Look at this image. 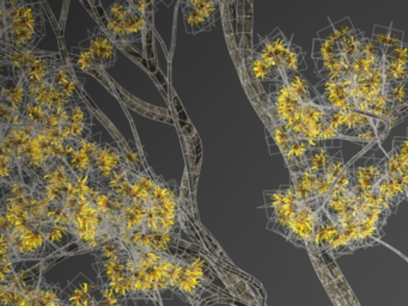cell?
Masks as SVG:
<instances>
[{
	"instance_id": "obj_10",
	"label": "cell",
	"mask_w": 408,
	"mask_h": 306,
	"mask_svg": "<svg viewBox=\"0 0 408 306\" xmlns=\"http://www.w3.org/2000/svg\"><path fill=\"white\" fill-rule=\"evenodd\" d=\"M66 64L59 53L41 51L34 61L26 67L21 76L24 84L29 83H53L56 71Z\"/></svg>"
},
{
	"instance_id": "obj_17",
	"label": "cell",
	"mask_w": 408,
	"mask_h": 306,
	"mask_svg": "<svg viewBox=\"0 0 408 306\" xmlns=\"http://www.w3.org/2000/svg\"><path fill=\"white\" fill-rule=\"evenodd\" d=\"M40 230L42 232L45 239L51 245L65 251V249L71 245L76 244V239L73 236L71 230L66 226L56 225V224H42L40 225Z\"/></svg>"
},
{
	"instance_id": "obj_19",
	"label": "cell",
	"mask_w": 408,
	"mask_h": 306,
	"mask_svg": "<svg viewBox=\"0 0 408 306\" xmlns=\"http://www.w3.org/2000/svg\"><path fill=\"white\" fill-rule=\"evenodd\" d=\"M183 19L187 28L188 34H198L200 31H207L214 26L212 21L205 16L204 13H200L196 9L189 1L183 3Z\"/></svg>"
},
{
	"instance_id": "obj_25",
	"label": "cell",
	"mask_w": 408,
	"mask_h": 306,
	"mask_svg": "<svg viewBox=\"0 0 408 306\" xmlns=\"http://www.w3.org/2000/svg\"><path fill=\"white\" fill-rule=\"evenodd\" d=\"M251 76L259 81H276L283 76V73L273 71L272 68L268 67L260 56L253 51L251 61H249Z\"/></svg>"
},
{
	"instance_id": "obj_46",
	"label": "cell",
	"mask_w": 408,
	"mask_h": 306,
	"mask_svg": "<svg viewBox=\"0 0 408 306\" xmlns=\"http://www.w3.org/2000/svg\"><path fill=\"white\" fill-rule=\"evenodd\" d=\"M336 186L343 191H350V188L353 186L352 171L345 170L340 177L336 179Z\"/></svg>"
},
{
	"instance_id": "obj_49",
	"label": "cell",
	"mask_w": 408,
	"mask_h": 306,
	"mask_svg": "<svg viewBox=\"0 0 408 306\" xmlns=\"http://www.w3.org/2000/svg\"><path fill=\"white\" fill-rule=\"evenodd\" d=\"M401 118H402V114H400V113H394V114L391 115V119H389V126H394L396 121H400Z\"/></svg>"
},
{
	"instance_id": "obj_27",
	"label": "cell",
	"mask_w": 408,
	"mask_h": 306,
	"mask_svg": "<svg viewBox=\"0 0 408 306\" xmlns=\"http://www.w3.org/2000/svg\"><path fill=\"white\" fill-rule=\"evenodd\" d=\"M48 113L49 111L46 108L40 106L38 102H35L34 99H30V98H28V101L21 111V114L29 121L30 124L38 127H42L45 121L47 119Z\"/></svg>"
},
{
	"instance_id": "obj_20",
	"label": "cell",
	"mask_w": 408,
	"mask_h": 306,
	"mask_svg": "<svg viewBox=\"0 0 408 306\" xmlns=\"http://www.w3.org/2000/svg\"><path fill=\"white\" fill-rule=\"evenodd\" d=\"M34 306H68L63 298V291L58 285L41 281L35 293Z\"/></svg>"
},
{
	"instance_id": "obj_3",
	"label": "cell",
	"mask_w": 408,
	"mask_h": 306,
	"mask_svg": "<svg viewBox=\"0 0 408 306\" xmlns=\"http://www.w3.org/2000/svg\"><path fill=\"white\" fill-rule=\"evenodd\" d=\"M128 248V247H127ZM133 259L132 281L134 299L157 300L159 292L169 289L171 277L182 256L166 255L153 251L128 248Z\"/></svg>"
},
{
	"instance_id": "obj_24",
	"label": "cell",
	"mask_w": 408,
	"mask_h": 306,
	"mask_svg": "<svg viewBox=\"0 0 408 306\" xmlns=\"http://www.w3.org/2000/svg\"><path fill=\"white\" fill-rule=\"evenodd\" d=\"M353 30L354 29L350 18H344L340 22H336L327 28H324L322 31H319L320 40L339 43L343 38L351 34Z\"/></svg>"
},
{
	"instance_id": "obj_1",
	"label": "cell",
	"mask_w": 408,
	"mask_h": 306,
	"mask_svg": "<svg viewBox=\"0 0 408 306\" xmlns=\"http://www.w3.org/2000/svg\"><path fill=\"white\" fill-rule=\"evenodd\" d=\"M65 209L71 218V231L79 249L78 252H94L103 244L120 239L119 230L98 211L90 199L89 193L73 188Z\"/></svg>"
},
{
	"instance_id": "obj_39",
	"label": "cell",
	"mask_w": 408,
	"mask_h": 306,
	"mask_svg": "<svg viewBox=\"0 0 408 306\" xmlns=\"http://www.w3.org/2000/svg\"><path fill=\"white\" fill-rule=\"evenodd\" d=\"M0 266L6 264H16L19 259L15 254L13 245L5 234H1V242H0Z\"/></svg>"
},
{
	"instance_id": "obj_50",
	"label": "cell",
	"mask_w": 408,
	"mask_h": 306,
	"mask_svg": "<svg viewBox=\"0 0 408 306\" xmlns=\"http://www.w3.org/2000/svg\"><path fill=\"white\" fill-rule=\"evenodd\" d=\"M97 306H107V305H106V304H104V303L102 302V300H98Z\"/></svg>"
},
{
	"instance_id": "obj_34",
	"label": "cell",
	"mask_w": 408,
	"mask_h": 306,
	"mask_svg": "<svg viewBox=\"0 0 408 306\" xmlns=\"http://www.w3.org/2000/svg\"><path fill=\"white\" fill-rule=\"evenodd\" d=\"M21 289L13 286L0 285V306H15L23 297Z\"/></svg>"
},
{
	"instance_id": "obj_44",
	"label": "cell",
	"mask_w": 408,
	"mask_h": 306,
	"mask_svg": "<svg viewBox=\"0 0 408 306\" xmlns=\"http://www.w3.org/2000/svg\"><path fill=\"white\" fill-rule=\"evenodd\" d=\"M386 56H393L408 63V45H399L396 47L388 48Z\"/></svg>"
},
{
	"instance_id": "obj_43",
	"label": "cell",
	"mask_w": 408,
	"mask_h": 306,
	"mask_svg": "<svg viewBox=\"0 0 408 306\" xmlns=\"http://www.w3.org/2000/svg\"><path fill=\"white\" fill-rule=\"evenodd\" d=\"M338 64H339V56H333L329 59L316 60V73L319 74L321 72L331 71L333 68H336Z\"/></svg>"
},
{
	"instance_id": "obj_8",
	"label": "cell",
	"mask_w": 408,
	"mask_h": 306,
	"mask_svg": "<svg viewBox=\"0 0 408 306\" xmlns=\"http://www.w3.org/2000/svg\"><path fill=\"white\" fill-rule=\"evenodd\" d=\"M13 245L18 259H41L51 244L46 241L40 226L31 224L24 229L5 234Z\"/></svg>"
},
{
	"instance_id": "obj_2",
	"label": "cell",
	"mask_w": 408,
	"mask_h": 306,
	"mask_svg": "<svg viewBox=\"0 0 408 306\" xmlns=\"http://www.w3.org/2000/svg\"><path fill=\"white\" fill-rule=\"evenodd\" d=\"M0 13L1 51L36 49L45 36V19L38 4L1 1Z\"/></svg>"
},
{
	"instance_id": "obj_42",
	"label": "cell",
	"mask_w": 408,
	"mask_h": 306,
	"mask_svg": "<svg viewBox=\"0 0 408 306\" xmlns=\"http://www.w3.org/2000/svg\"><path fill=\"white\" fill-rule=\"evenodd\" d=\"M353 138L361 141H374L377 138V131L375 129L374 126L369 127L361 128L352 134Z\"/></svg>"
},
{
	"instance_id": "obj_29",
	"label": "cell",
	"mask_w": 408,
	"mask_h": 306,
	"mask_svg": "<svg viewBox=\"0 0 408 306\" xmlns=\"http://www.w3.org/2000/svg\"><path fill=\"white\" fill-rule=\"evenodd\" d=\"M70 63L83 72H90L91 70L97 67L93 53L90 51L89 48H79L78 51H76V48H74V53L71 54Z\"/></svg>"
},
{
	"instance_id": "obj_18",
	"label": "cell",
	"mask_w": 408,
	"mask_h": 306,
	"mask_svg": "<svg viewBox=\"0 0 408 306\" xmlns=\"http://www.w3.org/2000/svg\"><path fill=\"white\" fill-rule=\"evenodd\" d=\"M284 76L285 81L289 84L295 96L303 104H309V103L314 102V99L319 97V94H317L316 89H313L311 84L306 81V78H303L299 73L294 72V71H285Z\"/></svg>"
},
{
	"instance_id": "obj_33",
	"label": "cell",
	"mask_w": 408,
	"mask_h": 306,
	"mask_svg": "<svg viewBox=\"0 0 408 306\" xmlns=\"http://www.w3.org/2000/svg\"><path fill=\"white\" fill-rule=\"evenodd\" d=\"M306 68V61H304V53L298 46H290L289 51L286 53L284 60V72L285 71H294L298 72L299 70Z\"/></svg>"
},
{
	"instance_id": "obj_13",
	"label": "cell",
	"mask_w": 408,
	"mask_h": 306,
	"mask_svg": "<svg viewBox=\"0 0 408 306\" xmlns=\"http://www.w3.org/2000/svg\"><path fill=\"white\" fill-rule=\"evenodd\" d=\"M26 101H28V94L22 83L21 78L18 79L13 76L1 78L0 104H4L16 113H21Z\"/></svg>"
},
{
	"instance_id": "obj_35",
	"label": "cell",
	"mask_w": 408,
	"mask_h": 306,
	"mask_svg": "<svg viewBox=\"0 0 408 306\" xmlns=\"http://www.w3.org/2000/svg\"><path fill=\"white\" fill-rule=\"evenodd\" d=\"M191 5H193L196 9L199 10L200 13H204L206 17L209 18L210 21L213 23L217 21L221 13V4L218 1H203V0H198V1H189Z\"/></svg>"
},
{
	"instance_id": "obj_9",
	"label": "cell",
	"mask_w": 408,
	"mask_h": 306,
	"mask_svg": "<svg viewBox=\"0 0 408 306\" xmlns=\"http://www.w3.org/2000/svg\"><path fill=\"white\" fill-rule=\"evenodd\" d=\"M314 242L319 249L331 251L336 257L353 251L344 232L323 209L320 211L319 220L315 227Z\"/></svg>"
},
{
	"instance_id": "obj_11",
	"label": "cell",
	"mask_w": 408,
	"mask_h": 306,
	"mask_svg": "<svg viewBox=\"0 0 408 306\" xmlns=\"http://www.w3.org/2000/svg\"><path fill=\"white\" fill-rule=\"evenodd\" d=\"M96 291H98L97 285L79 274L63 291V298L68 306H97L98 300L95 298Z\"/></svg>"
},
{
	"instance_id": "obj_51",
	"label": "cell",
	"mask_w": 408,
	"mask_h": 306,
	"mask_svg": "<svg viewBox=\"0 0 408 306\" xmlns=\"http://www.w3.org/2000/svg\"><path fill=\"white\" fill-rule=\"evenodd\" d=\"M407 132H408V131H407Z\"/></svg>"
},
{
	"instance_id": "obj_40",
	"label": "cell",
	"mask_w": 408,
	"mask_h": 306,
	"mask_svg": "<svg viewBox=\"0 0 408 306\" xmlns=\"http://www.w3.org/2000/svg\"><path fill=\"white\" fill-rule=\"evenodd\" d=\"M391 28H386L382 26H375L374 30V41L375 42L379 43V46L384 49V51H387L389 42H391Z\"/></svg>"
},
{
	"instance_id": "obj_5",
	"label": "cell",
	"mask_w": 408,
	"mask_h": 306,
	"mask_svg": "<svg viewBox=\"0 0 408 306\" xmlns=\"http://www.w3.org/2000/svg\"><path fill=\"white\" fill-rule=\"evenodd\" d=\"M211 268L204 257L183 255L171 277L169 289L180 297L196 304L205 289H211Z\"/></svg>"
},
{
	"instance_id": "obj_26",
	"label": "cell",
	"mask_w": 408,
	"mask_h": 306,
	"mask_svg": "<svg viewBox=\"0 0 408 306\" xmlns=\"http://www.w3.org/2000/svg\"><path fill=\"white\" fill-rule=\"evenodd\" d=\"M366 38L359 30H353L351 34L343 38L339 42L341 54L346 56L350 61L361 54V45Z\"/></svg>"
},
{
	"instance_id": "obj_45",
	"label": "cell",
	"mask_w": 408,
	"mask_h": 306,
	"mask_svg": "<svg viewBox=\"0 0 408 306\" xmlns=\"http://www.w3.org/2000/svg\"><path fill=\"white\" fill-rule=\"evenodd\" d=\"M393 152L396 153L399 157L408 161V139L405 138H396L394 140V149Z\"/></svg>"
},
{
	"instance_id": "obj_41",
	"label": "cell",
	"mask_w": 408,
	"mask_h": 306,
	"mask_svg": "<svg viewBox=\"0 0 408 306\" xmlns=\"http://www.w3.org/2000/svg\"><path fill=\"white\" fill-rule=\"evenodd\" d=\"M336 183L329 181V179L324 176V175H317V183H316V198L320 199H327V196L329 195V193L332 191V188L334 187Z\"/></svg>"
},
{
	"instance_id": "obj_36",
	"label": "cell",
	"mask_w": 408,
	"mask_h": 306,
	"mask_svg": "<svg viewBox=\"0 0 408 306\" xmlns=\"http://www.w3.org/2000/svg\"><path fill=\"white\" fill-rule=\"evenodd\" d=\"M361 56H366L368 59L384 60L386 51L374 40L366 38L361 45Z\"/></svg>"
},
{
	"instance_id": "obj_15",
	"label": "cell",
	"mask_w": 408,
	"mask_h": 306,
	"mask_svg": "<svg viewBox=\"0 0 408 306\" xmlns=\"http://www.w3.org/2000/svg\"><path fill=\"white\" fill-rule=\"evenodd\" d=\"M316 183L317 175L311 172L309 169L301 171L297 174H292V188H294L297 200L299 202H306L316 198Z\"/></svg>"
},
{
	"instance_id": "obj_22",
	"label": "cell",
	"mask_w": 408,
	"mask_h": 306,
	"mask_svg": "<svg viewBox=\"0 0 408 306\" xmlns=\"http://www.w3.org/2000/svg\"><path fill=\"white\" fill-rule=\"evenodd\" d=\"M1 183H22V172L17 159L1 151V168H0Z\"/></svg>"
},
{
	"instance_id": "obj_16",
	"label": "cell",
	"mask_w": 408,
	"mask_h": 306,
	"mask_svg": "<svg viewBox=\"0 0 408 306\" xmlns=\"http://www.w3.org/2000/svg\"><path fill=\"white\" fill-rule=\"evenodd\" d=\"M375 189L379 191V194L389 202L391 211L394 212L400 200L404 199L405 195H406L407 187L405 186L401 177L389 179L387 176H384L383 179H379V182H377Z\"/></svg>"
},
{
	"instance_id": "obj_14",
	"label": "cell",
	"mask_w": 408,
	"mask_h": 306,
	"mask_svg": "<svg viewBox=\"0 0 408 306\" xmlns=\"http://www.w3.org/2000/svg\"><path fill=\"white\" fill-rule=\"evenodd\" d=\"M72 67L71 64H65L64 66H61L54 74L53 86H56V89H59L60 92L64 95L65 97L77 101V99H81V86L78 84Z\"/></svg>"
},
{
	"instance_id": "obj_30",
	"label": "cell",
	"mask_w": 408,
	"mask_h": 306,
	"mask_svg": "<svg viewBox=\"0 0 408 306\" xmlns=\"http://www.w3.org/2000/svg\"><path fill=\"white\" fill-rule=\"evenodd\" d=\"M384 94L391 102L394 103V106H399L408 102V81L402 83H391L384 86Z\"/></svg>"
},
{
	"instance_id": "obj_21",
	"label": "cell",
	"mask_w": 408,
	"mask_h": 306,
	"mask_svg": "<svg viewBox=\"0 0 408 306\" xmlns=\"http://www.w3.org/2000/svg\"><path fill=\"white\" fill-rule=\"evenodd\" d=\"M384 81L386 84L391 83H402L406 81L408 76V63L404 60L384 56Z\"/></svg>"
},
{
	"instance_id": "obj_28",
	"label": "cell",
	"mask_w": 408,
	"mask_h": 306,
	"mask_svg": "<svg viewBox=\"0 0 408 306\" xmlns=\"http://www.w3.org/2000/svg\"><path fill=\"white\" fill-rule=\"evenodd\" d=\"M329 161H331L329 153H328V150L324 147L311 150L306 157L308 169L316 175L322 174Z\"/></svg>"
},
{
	"instance_id": "obj_12",
	"label": "cell",
	"mask_w": 408,
	"mask_h": 306,
	"mask_svg": "<svg viewBox=\"0 0 408 306\" xmlns=\"http://www.w3.org/2000/svg\"><path fill=\"white\" fill-rule=\"evenodd\" d=\"M89 49L93 53L97 67H111L116 61L115 42L103 29H95L89 33Z\"/></svg>"
},
{
	"instance_id": "obj_48",
	"label": "cell",
	"mask_w": 408,
	"mask_h": 306,
	"mask_svg": "<svg viewBox=\"0 0 408 306\" xmlns=\"http://www.w3.org/2000/svg\"><path fill=\"white\" fill-rule=\"evenodd\" d=\"M340 133L336 132L333 128L329 127V124H326L323 128L320 140H329V139H336V138H341Z\"/></svg>"
},
{
	"instance_id": "obj_6",
	"label": "cell",
	"mask_w": 408,
	"mask_h": 306,
	"mask_svg": "<svg viewBox=\"0 0 408 306\" xmlns=\"http://www.w3.org/2000/svg\"><path fill=\"white\" fill-rule=\"evenodd\" d=\"M126 168V159L120 146L101 144L90 170L89 183L94 187L104 189L115 175L124 171Z\"/></svg>"
},
{
	"instance_id": "obj_4",
	"label": "cell",
	"mask_w": 408,
	"mask_h": 306,
	"mask_svg": "<svg viewBox=\"0 0 408 306\" xmlns=\"http://www.w3.org/2000/svg\"><path fill=\"white\" fill-rule=\"evenodd\" d=\"M146 234H168L179 236V187L174 181L157 176L156 187L148 201Z\"/></svg>"
},
{
	"instance_id": "obj_32",
	"label": "cell",
	"mask_w": 408,
	"mask_h": 306,
	"mask_svg": "<svg viewBox=\"0 0 408 306\" xmlns=\"http://www.w3.org/2000/svg\"><path fill=\"white\" fill-rule=\"evenodd\" d=\"M1 191L4 199L13 200H24L33 193V188L24 183H1Z\"/></svg>"
},
{
	"instance_id": "obj_38",
	"label": "cell",
	"mask_w": 408,
	"mask_h": 306,
	"mask_svg": "<svg viewBox=\"0 0 408 306\" xmlns=\"http://www.w3.org/2000/svg\"><path fill=\"white\" fill-rule=\"evenodd\" d=\"M346 170L345 169V164L343 162V158L340 156H338V157L332 158L329 163H328L327 166H326V169L323 171V175L327 177L329 181H332V182L336 183V179L340 177L341 174Z\"/></svg>"
},
{
	"instance_id": "obj_23",
	"label": "cell",
	"mask_w": 408,
	"mask_h": 306,
	"mask_svg": "<svg viewBox=\"0 0 408 306\" xmlns=\"http://www.w3.org/2000/svg\"><path fill=\"white\" fill-rule=\"evenodd\" d=\"M66 124L93 127V114L83 98L77 99L71 106H68V121Z\"/></svg>"
},
{
	"instance_id": "obj_31",
	"label": "cell",
	"mask_w": 408,
	"mask_h": 306,
	"mask_svg": "<svg viewBox=\"0 0 408 306\" xmlns=\"http://www.w3.org/2000/svg\"><path fill=\"white\" fill-rule=\"evenodd\" d=\"M340 54L339 43L324 41V40H320V38L315 40L314 49H313V56L315 60L329 59L333 56H340Z\"/></svg>"
},
{
	"instance_id": "obj_37",
	"label": "cell",
	"mask_w": 408,
	"mask_h": 306,
	"mask_svg": "<svg viewBox=\"0 0 408 306\" xmlns=\"http://www.w3.org/2000/svg\"><path fill=\"white\" fill-rule=\"evenodd\" d=\"M269 133H271V136H272L274 144L278 145V147H279L281 152L284 153L286 150L289 149L291 134H290V132H288L285 128L273 124V126L269 127Z\"/></svg>"
},
{
	"instance_id": "obj_47",
	"label": "cell",
	"mask_w": 408,
	"mask_h": 306,
	"mask_svg": "<svg viewBox=\"0 0 408 306\" xmlns=\"http://www.w3.org/2000/svg\"><path fill=\"white\" fill-rule=\"evenodd\" d=\"M339 81H329V79H323L322 83H320L319 86H316V91L317 94L323 96L324 94H327L328 91H331L333 88H336L338 86Z\"/></svg>"
},
{
	"instance_id": "obj_7",
	"label": "cell",
	"mask_w": 408,
	"mask_h": 306,
	"mask_svg": "<svg viewBox=\"0 0 408 306\" xmlns=\"http://www.w3.org/2000/svg\"><path fill=\"white\" fill-rule=\"evenodd\" d=\"M100 145V136L96 139L94 136L86 140L68 139L65 141V162L78 179L89 176Z\"/></svg>"
}]
</instances>
